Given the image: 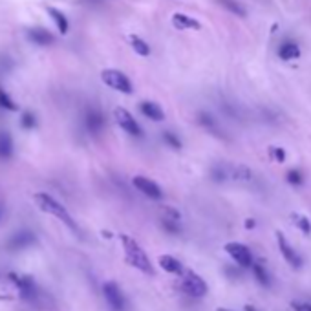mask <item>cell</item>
<instances>
[{
	"instance_id": "1f68e13d",
	"label": "cell",
	"mask_w": 311,
	"mask_h": 311,
	"mask_svg": "<svg viewBox=\"0 0 311 311\" xmlns=\"http://www.w3.org/2000/svg\"><path fill=\"white\" fill-rule=\"evenodd\" d=\"M246 311H258L256 308H253V306H246Z\"/></svg>"
},
{
	"instance_id": "d6986e66",
	"label": "cell",
	"mask_w": 311,
	"mask_h": 311,
	"mask_svg": "<svg viewBox=\"0 0 311 311\" xmlns=\"http://www.w3.org/2000/svg\"><path fill=\"white\" fill-rule=\"evenodd\" d=\"M279 55L284 61H293V59H297L300 55V50H298V46L295 42H284L279 48Z\"/></svg>"
},
{
	"instance_id": "9a60e30c",
	"label": "cell",
	"mask_w": 311,
	"mask_h": 311,
	"mask_svg": "<svg viewBox=\"0 0 311 311\" xmlns=\"http://www.w3.org/2000/svg\"><path fill=\"white\" fill-rule=\"evenodd\" d=\"M172 26L178 30H200L201 24L185 13H174L172 15Z\"/></svg>"
},
{
	"instance_id": "277c9868",
	"label": "cell",
	"mask_w": 311,
	"mask_h": 311,
	"mask_svg": "<svg viewBox=\"0 0 311 311\" xmlns=\"http://www.w3.org/2000/svg\"><path fill=\"white\" fill-rule=\"evenodd\" d=\"M114 117H116L117 124H119L126 134H130V136H134V137L143 136L141 126L137 124V121L132 117V114H130L128 110H124V108H116V110H114Z\"/></svg>"
},
{
	"instance_id": "5bb4252c",
	"label": "cell",
	"mask_w": 311,
	"mask_h": 311,
	"mask_svg": "<svg viewBox=\"0 0 311 311\" xmlns=\"http://www.w3.org/2000/svg\"><path fill=\"white\" fill-rule=\"evenodd\" d=\"M46 11L50 13V17H52V20L55 22V26H57L59 33L61 35H66L68 33V30H70V22H68V17H66L61 9H57V7H46Z\"/></svg>"
},
{
	"instance_id": "e575fe53",
	"label": "cell",
	"mask_w": 311,
	"mask_h": 311,
	"mask_svg": "<svg viewBox=\"0 0 311 311\" xmlns=\"http://www.w3.org/2000/svg\"><path fill=\"white\" fill-rule=\"evenodd\" d=\"M90 2H99V0H90Z\"/></svg>"
},
{
	"instance_id": "d4e9b609",
	"label": "cell",
	"mask_w": 311,
	"mask_h": 311,
	"mask_svg": "<svg viewBox=\"0 0 311 311\" xmlns=\"http://www.w3.org/2000/svg\"><path fill=\"white\" fill-rule=\"evenodd\" d=\"M293 221L297 223V227L304 234H310L311 233V223H310V220H308L306 216H300V214H293Z\"/></svg>"
},
{
	"instance_id": "8992f818",
	"label": "cell",
	"mask_w": 311,
	"mask_h": 311,
	"mask_svg": "<svg viewBox=\"0 0 311 311\" xmlns=\"http://www.w3.org/2000/svg\"><path fill=\"white\" fill-rule=\"evenodd\" d=\"M225 251L234 260H236V264H240L242 267H251L253 266V254L251 251L247 249L244 244H238V242H231V244H227L225 246Z\"/></svg>"
},
{
	"instance_id": "7a4b0ae2",
	"label": "cell",
	"mask_w": 311,
	"mask_h": 311,
	"mask_svg": "<svg viewBox=\"0 0 311 311\" xmlns=\"http://www.w3.org/2000/svg\"><path fill=\"white\" fill-rule=\"evenodd\" d=\"M35 201L39 203V207L44 211V213L48 214H53L55 218H59V220H62L66 223V225L70 227L71 231H75L77 233V223L73 221V218H71L70 214H68V211H66L61 203H59L55 198H52L50 194H46V192H39V194H35Z\"/></svg>"
},
{
	"instance_id": "d6a6232c",
	"label": "cell",
	"mask_w": 311,
	"mask_h": 311,
	"mask_svg": "<svg viewBox=\"0 0 311 311\" xmlns=\"http://www.w3.org/2000/svg\"><path fill=\"white\" fill-rule=\"evenodd\" d=\"M246 225H247V227H253V225H254V221H253V220H247Z\"/></svg>"
},
{
	"instance_id": "30bf717a",
	"label": "cell",
	"mask_w": 311,
	"mask_h": 311,
	"mask_svg": "<svg viewBox=\"0 0 311 311\" xmlns=\"http://www.w3.org/2000/svg\"><path fill=\"white\" fill-rule=\"evenodd\" d=\"M277 240H279V249H280V253H282V256L285 258V262L291 267H297L298 269V267L302 266V260H300V256L297 254V251L287 244V240H285V236L282 233H277Z\"/></svg>"
},
{
	"instance_id": "5b68a950",
	"label": "cell",
	"mask_w": 311,
	"mask_h": 311,
	"mask_svg": "<svg viewBox=\"0 0 311 311\" xmlns=\"http://www.w3.org/2000/svg\"><path fill=\"white\" fill-rule=\"evenodd\" d=\"M182 289L187 293V295H190V297L200 298L207 293V284H205L196 273L187 271L185 273V279H183Z\"/></svg>"
},
{
	"instance_id": "7c38bea8",
	"label": "cell",
	"mask_w": 311,
	"mask_h": 311,
	"mask_svg": "<svg viewBox=\"0 0 311 311\" xmlns=\"http://www.w3.org/2000/svg\"><path fill=\"white\" fill-rule=\"evenodd\" d=\"M28 35V39L31 40L33 44H37V46H50L53 44V35L46 28H30L26 31Z\"/></svg>"
},
{
	"instance_id": "7402d4cb",
	"label": "cell",
	"mask_w": 311,
	"mask_h": 311,
	"mask_svg": "<svg viewBox=\"0 0 311 311\" xmlns=\"http://www.w3.org/2000/svg\"><path fill=\"white\" fill-rule=\"evenodd\" d=\"M253 275H254V279L258 280L260 284L264 285V287H269V284H271V280H269V275L266 273V269L260 266V264H254L253 262Z\"/></svg>"
},
{
	"instance_id": "83f0119b",
	"label": "cell",
	"mask_w": 311,
	"mask_h": 311,
	"mask_svg": "<svg viewBox=\"0 0 311 311\" xmlns=\"http://www.w3.org/2000/svg\"><path fill=\"white\" fill-rule=\"evenodd\" d=\"M200 123L203 124V126H207V128H211V130H214L216 128V123H214V119L211 116H209V114H205V112H201L200 116Z\"/></svg>"
},
{
	"instance_id": "e0dca14e",
	"label": "cell",
	"mask_w": 311,
	"mask_h": 311,
	"mask_svg": "<svg viewBox=\"0 0 311 311\" xmlns=\"http://www.w3.org/2000/svg\"><path fill=\"white\" fill-rule=\"evenodd\" d=\"M159 266H161L167 273H172V275H183L182 264H180L174 256H170V254H163V256H159Z\"/></svg>"
},
{
	"instance_id": "2e32d148",
	"label": "cell",
	"mask_w": 311,
	"mask_h": 311,
	"mask_svg": "<svg viewBox=\"0 0 311 311\" xmlns=\"http://www.w3.org/2000/svg\"><path fill=\"white\" fill-rule=\"evenodd\" d=\"M139 108H141L143 116H147L149 119H152V121H161L163 117H165L163 110L159 108V104L152 103V101H143V103L139 104Z\"/></svg>"
},
{
	"instance_id": "ffe728a7",
	"label": "cell",
	"mask_w": 311,
	"mask_h": 311,
	"mask_svg": "<svg viewBox=\"0 0 311 311\" xmlns=\"http://www.w3.org/2000/svg\"><path fill=\"white\" fill-rule=\"evenodd\" d=\"M218 4L225 7L229 13L236 15V17H246L247 15L246 7L242 6L240 2H236V0H218Z\"/></svg>"
},
{
	"instance_id": "4316f807",
	"label": "cell",
	"mask_w": 311,
	"mask_h": 311,
	"mask_svg": "<svg viewBox=\"0 0 311 311\" xmlns=\"http://www.w3.org/2000/svg\"><path fill=\"white\" fill-rule=\"evenodd\" d=\"M287 182L291 183V185H300V183L304 182V178L300 174V170H289L287 172Z\"/></svg>"
},
{
	"instance_id": "603a6c76",
	"label": "cell",
	"mask_w": 311,
	"mask_h": 311,
	"mask_svg": "<svg viewBox=\"0 0 311 311\" xmlns=\"http://www.w3.org/2000/svg\"><path fill=\"white\" fill-rule=\"evenodd\" d=\"M0 108H4V110H9V112H15L19 106L15 104V101L9 97V93H7L2 86H0Z\"/></svg>"
},
{
	"instance_id": "f1b7e54d",
	"label": "cell",
	"mask_w": 311,
	"mask_h": 311,
	"mask_svg": "<svg viewBox=\"0 0 311 311\" xmlns=\"http://www.w3.org/2000/svg\"><path fill=\"white\" fill-rule=\"evenodd\" d=\"M13 68V62H11V57H6L2 55L0 57V73H7V71Z\"/></svg>"
},
{
	"instance_id": "ac0fdd59",
	"label": "cell",
	"mask_w": 311,
	"mask_h": 311,
	"mask_svg": "<svg viewBox=\"0 0 311 311\" xmlns=\"http://www.w3.org/2000/svg\"><path fill=\"white\" fill-rule=\"evenodd\" d=\"M13 156V139L7 132H0V159H9Z\"/></svg>"
},
{
	"instance_id": "f546056e",
	"label": "cell",
	"mask_w": 311,
	"mask_h": 311,
	"mask_svg": "<svg viewBox=\"0 0 311 311\" xmlns=\"http://www.w3.org/2000/svg\"><path fill=\"white\" fill-rule=\"evenodd\" d=\"M291 308L295 311H311L310 302H298V300H295V302H291Z\"/></svg>"
},
{
	"instance_id": "cb8c5ba5",
	"label": "cell",
	"mask_w": 311,
	"mask_h": 311,
	"mask_svg": "<svg viewBox=\"0 0 311 311\" xmlns=\"http://www.w3.org/2000/svg\"><path fill=\"white\" fill-rule=\"evenodd\" d=\"M20 126L24 130H33L35 126H37V117H35V114L33 112H24L22 114V117H20Z\"/></svg>"
},
{
	"instance_id": "484cf974",
	"label": "cell",
	"mask_w": 311,
	"mask_h": 311,
	"mask_svg": "<svg viewBox=\"0 0 311 311\" xmlns=\"http://www.w3.org/2000/svg\"><path fill=\"white\" fill-rule=\"evenodd\" d=\"M163 141L169 143L170 147H172V149H176V150L182 149V141H180V139H178V137H176L172 132H163Z\"/></svg>"
},
{
	"instance_id": "4fadbf2b",
	"label": "cell",
	"mask_w": 311,
	"mask_h": 311,
	"mask_svg": "<svg viewBox=\"0 0 311 311\" xmlns=\"http://www.w3.org/2000/svg\"><path fill=\"white\" fill-rule=\"evenodd\" d=\"M35 242H37V238H35V234L31 231H19V233H15L9 238L7 246L11 247V249H24V247L33 246Z\"/></svg>"
},
{
	"instance_id": "8fae6325",
	"label": "cell",
	"mask_w": 311,
	"mask_h": 311,
	"mask_svg": "<svg viewBox=\"0 0 311 311\" xmlns=\"http://www.w3.org/2000/svg\"><path fill=\"white\" fill-rule=\"evenodd\" d=\"M9 279L17 284L19 291L22 293V297L26 298V300H33V298L37 297V285H35V282H33L30 277H17V275H9Z\"/></svg>"
},
{
	"instance_id": "836d02e7",
	"label": "cell",
	"mask_w": 311,
	"mask_h": 311,
	"mask_svg": "<svg viewBox=\"0 0 311 311\" xmlns=\"http://www.w3.org/2000/svg\"><path fill=\"white\" fill-rule=\"evenodd\" d=\"M218 311H231V310H225V308H220Z\"/></svg>"
},
{
	"instance_id": "6da1fadb",
	"label": "cell",
	"mask_w": 311,
	"mask_h": 311,
	"mask_svg": "<svg viewBox=\"0 0 311 311\" xmlns=\"http://www.w3.org/2000/svg\"><path fill=\"white\" fill-rule=\"evenodd\" d=\"M121 242H123L124 253H126V262H128L132 267L139 269L141 273H147V275H154V267L150 264L149 256L145 254L139 244H137L134 238H130L126 234H121Z\"/></svg>"
},
{
	"instance_id": "3957f363",
	"label": "cell",
	"mask_w": 311,
	"mask_h": 311,
	"mask_svg": "<svg viewBox=\"0 0 311 311\" xmlns=\"http://www.w3.org/2000/svg\"><path fill=\"white\" fill-rule=\"evenodd\" d=\"M101 79H103L104 85L110 86L112 90H117V92H121V93H126V95L134 92L130 79L124 75L123 71L114 70V68H108V70L101 71Z\"/></svg>"
},
{
	"instance_id": "52a82bcc",
	"label": "cell",
	"mask_w": 311,
	"mask_h": 311,
	"mask_svg": "<svg viewBox=\"0 0 311 311\" xmlns=\"http://www.w3.org/2000/svg\"><path fill=\"white\" fill-rule=\"evenodd\" d=\"M103 295L104 298H106V302L110 304L112 310H116V311L124 310V297H123V293H121V289L117 287V284L106 282V284L103 285Z\"/></svg>"
},
{
	"instance_id": "4dcf8cb0",
	"label": "cell",
	"mask_w": 311,
	"mask_h": 311,
	"mask_svg": "<svg viewBox=\"0 0 311 311\" xmlns=\"http://www.w3.org/2000/svg\"><path fill=\"white\" fill-rule=\"evenodd\" d=\"M273 152H275V157H277L279 161H284L285 159V152L282 149H273Z\"/></svg>"
},
{
	"instance_id": "ba28073f",
	"label": "cell",
	"mask_w": 311,
	"mask_h": 311,
	"mask_svg": "<svg viewBox=\"0 0 311 311\" xmlns=\"http://www.w3.org/2000/svg\"><path fill=\"white\" fill-rule=\"evenodd\" d=\"M85 126L86 130L93 134V136H99L104 128V116L103 112L99 108H88L85 114Z\"/></svg>"
},
{
	"instance_id": "44dd1931",
	"label": "cell",
	"mask_w": 311,
	"mask_h": 311,
	"mask_svg": "<svg viewBox=\"0 0 311 311\" xmlns=\"http://www.w3.org/2000/svg\"><path fill=\"white\" fill-rule=\"evenodd\" d=\"M130 44H132V50L137 53V55H141V57H147L150 55V46L141 39V37H137V35H132L130 37Z\"/></svg>"
},
{
	"instance_id": "9c48e42d",
	"label": "cell",
	"mask_w": 311,
	"mask_h": 311,
	"mask_svg": "<svg viewBox=\"0 0 311 311\" xmlns=\"http://www.w3.org/2000/svg\"><path fill=\"white\" fill-rule=\"evenodd\" d=\"M132 183H134V187H136L139 192H143V194L152 198V200H159L163 196L161 188L157 187V183L149 180V178H145V176H136V178L132 180Z\"/></svg>"
}]
</instances>
